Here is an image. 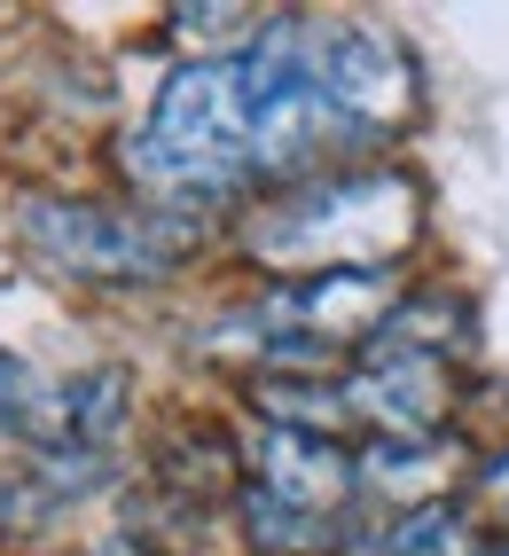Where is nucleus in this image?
Instances as JSON below:
<instances>
[{
  "label": "nucleus",
  "instance_id": "1",
  "mask_svg": "<svg viewBox=\"0 0 509 556\" xmlns=\"http://www.w3.org/2000/svg\"><path fill=\"white\" fill-rule=\"evenodd\" d=\"M118 165L141 189V204H165L189 219L243 197L251 189V102H243L236 55H180L165 71L150 118L118 141Z\"/></svg>",
  "mask_w": 509,
  "mask_h": 556
},
{
  "label": "nucleus",
  "instance_id": "2",
  "mask_svg": "<svg viewBox=\"0 0 509 556\" xmlns=\"http://www.w3.org/2000/svg\"><path fill=\"white\" fill-rule=\"evenodd\" d=\"M423 228V189L399 165H338L314 173L298 189H275L267 212L251 219V258L298 275H330V267H399V251Z\"/></svg>",
  "mask_w": 509,
  "mask_h": 556
},
{
  "label": "nucleus",
  "instance_id": "3",
  "mask_svg": "<svg viewBox=\"0 0 509 556\" xmlns=\"http://www.w3.org/2000/svg\"><path fill=\"white\" fill-rule=\"evenodd\" d=\"M16 236L48 258L55 275L79 282H165L204 251V219L165 212V204H111V197H24Z\"/></svg>",
  "mask_w": 509,
  "mask_h": 556
},
{
  "label": "nucleus",
  "instance_id": "4",
  "mask_svg": "<svg viewBox=\"0 0 509 556\" xmlns=\"http://www.w3.org/2000/svg\"><path fill=\"white\" fill-rule=\"evenodd\" d=\"M314 79L330 94V110L360 134V150L392 141L423 102L416 55L384 24H314Z\"/></svg>",
  "mask_w": 509,
  "mask_h": 556
},
{
  "label": "nucleus",
  "instance_id": "5",
  "mask_svg": "<svg viewBox=\"0 0 509 556\" xmlns=\"http://www.w3.org/2000/svg\"><path fill=\"white\" fill-rule=\"evenodd\" d=\"M345 407L369 439H447L455 424V368L408 345H360L345 368Z\"/></svg>",
  "mask_w": 509,
  "mask_h": 556
},
{
  "label": "nucleus",
  "instance_id": "6",
  "mask_svg": "<svg viewBox=\"0 0 509 556\" xmlns=\"http://www.w3.org/2000/svg\"><path fill=\"white\" fill-rule=\"evenodd\" d=\"M392 306H399V267H330V275L275 282L259 299V321L275 338H314L338 353V345H369Z\"/></svg>",
  "mask_w": 509,
  "mask_h": 556
},
{
  "label": "nucleus",
  "instance_id": "7",
  "mask_svg": "<svg viewBox=\"0 0 509 556\" xmlns=\"http://www.w3.org/2000/svg\"><path fill=\"white\" fill-rule=\"evenodd\" d=\"M243 486H267L282 502H298V509H330L345 517L360 502L353 486V447L345 439H314V431H282V424H259V431H243Z\"/></svg>",
  "mask_w": 509,
  "mask_h": 556
},
{
  "label": "nucleus",
  "instance_id": "8",
  "mask_svg": "<svg viewBox=\"0 0 509 556\" xmlns=\"http://www.w3.org/2000/svg\"><path fill=\"white\" fill-rule=\"evenodd\" d=\"M126 416H133V377L118 361H102V368L63 377V384H40V400L24 416V439L40 455H111Z\"/></svg>",
  "mask_w": 509,
  "mask_h": 556
},
{
  "label": "nucleus",
  "instance_id": "9",
  "mask_svg": "<svg viewBox=\"0 0 509 556\" xmlns=\"http://www.w3.org/2000/svg\"><path fill=\"white\" fill-rule=\"evenodd\" d=\"M455 478H462L455 431L447 439H360V447H353V486H360V502H384V517L447 502Z\"/></svg>",
  "mask_w": 509,
  "mask_h": 556
},
{
  "label": "nucleus",
  "instance_id": "10",
  "mask_svg": "<svg viewBox=\"0 0 509 556\" xmlns=\"http://www.w3.org/2000/svg\"><path fill=\"white\" fill-rule=\"evenodd\" d=\"M369 345H408V353H431V361H462L470 345H479V306L462 299V290L447 282H423V290H399V306L384 314V329Z\"/></svg>",
  "mask_w": 509,
  "mask_h": 556
},
{
  "label": "nucleus",
  "instance_id": "11",
  "mask_svg": "<svg viewBox=\"0 0 509 556\" xmlns=\"http://www.w3.org/2000/svg\"><path fill=\"white\" fill-rule=\"evenodd\" d=\"M236 526L251 541V556H338L345 548V526L353 509L330 517V509H298L267 486H236Z\"/></svg>",
  "mask_w": 509,
  "mask_h": 556
},
{
  "label": "nucleus",
  "instance_id": "12",
  "mask_svg": "<svg viewBox=\"0 0 509 556\" xmlns=\"http://www.w3.org/2000/svg\"><path fill=\"white\" fill-rule=\"evenodd\" d=\"M251 407H259V424L314 431V439H345L353 431L345 377H314V368H267V377H251Z\"/></svg>",
  "mask_w": 509,
  "mask_h": 556
},
{
  "label": "nucleus",
  "instance_id": "13",
  "mask_svg": "<svg viewBox=\"0 0 509 556\" xmlns=\"http://www.w3.org/2000/svg\"><path fill=\"white\" fill-rule=\"evenodd\" d=\"M486 517V533H509V447L470 463V526Z\"/></svg>",
  "mask_w": 509,
  "mask_h": 556
},
{
  "label": "nucleus",
  "instance_id": "14",
  "mask_svg": "<svg viewBox=\"0 0 509 556\" xmlns=\"http://www.w3.org/2000/svg\"><path fill=\"white\" fill-rule=\"evenodd\" d=\"M31 400H40V377L0 345V431H24V416H31Z\"/></svg>",
  "mask_w": 509,
  "mask_h": 556
},
{
  "label": "nucleus",
  "instance_id": "15",
  "mask_svg": "<svg viewBox=\"0 0 509 556\" xmlns=\"http://www.w3.org/2000/svg\"><path fill=\"white\" fill-rule=\"evenodd\" d=\"M94 556H165V548H157L150 533H102V541H94Z\"/></svg>",
  "mask_w": 509,
  "mask_h": 556
},
{
  "label": "nucleus",
  "instance_id": "16",
  "mask_svg": "<svg viewBox=\"0 0 509 556\" xmlns=\"http://www.w3.org/2000/svg\"><path fill=\"white\" fill-rule=\"evenodd\" d=\"M479 556H509V533H479Z\"/></svg>",
  "mask_w": 509,
  "mask_h": 556
}]
</instances>
